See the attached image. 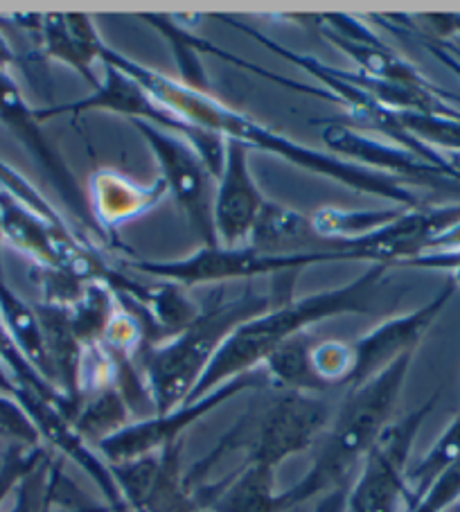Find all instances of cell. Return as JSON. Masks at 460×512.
<instances>
[{"label":"cell","mask_w":460,"mask_h":512,"mask_svg":"<svg viewBox=\"0 0 460 512\" xmlns=\"http://www.w3.org/2000/svg\"><path fill=\"white\" fill-rule=\"evenodd\" d=\"M140 21L152 25L156 32L163 34V39L170 43L176 64L181 68V84L199 93H210L208 79L203 75L199 64V55L194 52L188 41V28H181V23L172 16H140Z\"/></svg>","instance_id":"cell-26"},{"label":"cell","mask_w":460,"mask_h":512,"mask_svg":"<svg viewBox=\"0 0 460 512\" xmlns=\"http://www.w3.org/2000/svg\"><path fill=\"white\" fill-rule=\"evenodd\" d=\"M388 271H391L388 264H373L348 285L303 298L282 300L269 312L242 323L219 348L208 370L201 375L183 404L201 400L203 395L212 393L230 379L260 370L271 352H276L282 343L307 332L316 323L332 319V316L375 312L377 296L384 287Z\"/></svg>","instance_id":"cell-3"},{"label":"cell","mask_w":460,"mask_h":512,"mask_svg":"<svg viewBox=\"0 0 460 512\" xmlns=\"http://www.w3.org/2000/svg\"><path fill=\"white\" fill-rule=\"evenodd\" d=\"M298 273H276L271 276L267 291L246 285L235 298L226 296V289L219 287L212 294V303L199 312L188 328L158 346L147 348L140 361L156 413H170L188 400L219 348L242 323L269 312L282 300L294 298Z\"/></svg>","instance_id":"cell-2"},{"label":"cell","mask_w":460,"mask_h":512,"mask_svg":"<svg viewBox=\"0 0 460 512\" xmlns=\"http://www.w3.org/2000/svg\"><path fill=\"white\" fill-rule=\"evenodd\" d=\"M115 312H118V300L113 291L100 280L88 282L82 298L68 310L70 328H73L77 341L84 348L100 346Z\"/></svg>","instance_id":"cell-23"},{"label":"cell","mask_w":460,"mask_h":512,"mask_svg":"<svg viewBox=\"0 0 460 512\" xmlns=\"http://www.w3.org/2000/svg\"><path fill=\"white\" fill-rule=\"evenodd\" d=\"M131 125L152 149L156 163L161 167V179L167 185V192L181 208L192 231L199 235L203 246H219L215 219H212V203H215V192L210 185L212 176L199 154L194 152V147L181 136L147 125V122L134 120Z\"/></svg>","instance_id":"cell-11"},{"label":"cell","mask_w":460,"mask_h":512,"mask_svg":"<svg viewBox=\"0 0 460 512\" xmlns=\"http://www.w3.org/2000/svg\"><path fill=\"white\" fill-rule=\"evenodd\" d=\"M131 422V409L125 400V395L118 391V386L104 388L93 395H86L79 402L73 427L88 445L97 447L120 429H125Z\"/></svg>","instance_id":"cell-21"},{"label":"cell","mask_w":460,"mask_h":512,"mask_svg":"<svg viewBox=\"0 0 460 512\" xmlns=\"http://www.w3.org/2000/svg\"><path fill=\"white\" fill-rule=\"evenodd\" d=\"M413 355L415 352L404 355L384 373L348 391L330 422V434L314 458V465L296 485L278 492V512H289L312 499H323L327 494L350 492L355 472L364 463L370 447L391 425V416L402 395Z\"/></svg>","instance_id":"cell-4"},{"label":"cell","mask_w":460,"mask_h":512,"mask_svg":"<svg viewBox=\"0 0 460 512\" xmlns=\"http://www.w3.org/2000/svg\"><path fill=\"white\" fill-rule=\"evenodd\" d=\"M264 201L267 199L262 197L249 167V147L237 140H226V163L217 179L215 203H212L219 246L237 249L249 244Z\"/></svg>","instance_id":"cell-15"},{"label":"cell","mask_w":460,"mask_h":512,"mask_svg":"<svg viewBox=\"0 0 460 512\" xmlns=\"http://www.w3.org/2000/svg\"><path fill=\"white\" fill-rule=\"evenodd\" d=\"M100 61L106 66L122 70L131 79H136L158 104H163L167 111H172L174 116L183 118L190 125L215 131L221 138L237 140V143H242L249 149H260V152L285 158L287 163L300 167V170L325 176V179H332L350 190L393 201L397 208H420L418 197L411 192L404 179L350 163L330 152H321V149L300 145L273 127L262 125V122L246 116V113L226 107L215 95L192 91V88L183 86L176 79L156 73V70L138 64V61L122 55V52H115L104 46L100 50Z\"/></svg>","instance_id":"cell-1"},{"label":"cell","mask_w":460,"mask_h":512,"mask_svg":"<svg viewBox=\"0 0 460 512\" xmlns=\"http://www.w3.org/2000/svg\"><path fill=\"white\" fill-rule=\"evenodd\" d=\"M352 260L350 255H327V253H307V255H267L251 249V246H201V249L183 260L154 262V260H125V269L143 273L147 278L167 280L179 287L208 285V282H228V280H255L271 278L276 273L303 271L312 264L321 262H345Z\"/></svg>","instance_id":"cell-7"},{"label":"cell","mask_w":460,"mask_h":512,"mask_svg":"<svg viewBox=\"0 0 460 512\" xmlns=\"http://www.w3.org/2000/svg\"><path fill=\"white\" fill-rule=\"evenodd\" d=\"M456 287V282L449 280L429 303H424L415 312L379 323L375 330H370L364 337L350 341L355 366H352V375L345 391H352V388L370 382L379 373H384L388 366L395 364L397 359L418 350L424 334H427L431 325L438 321L442 310L449 305Z\"/></svg>","instance_id":"cell-13"},{"label":"cell","mask_w":460,"mask_h":512,"mask_svg":"<svg viewBox=\"0 0 460 512\" xmlns=\"http://www.w3.org/2000/svg\"><path fill=\"white\" fill-rule=\"evenodd\" d=\"M0 440L10 445L41 447V436L23 406L12 395L0 393Z\"/></svg>","instance_id":"cell-31"},{"label":"cell","mask_w":460,"mask_h":512,"mask_svg":"<svg viewBox=\"0 0 460 512\" xmlns=\"http://www.w3.org/2000/svg\"><path fill=\"white\" fill-rule=\"evenodd\" d=\"M309 359H312V368L318 382L323 386V391H330V388L336 386L348 388L352 366H355V355H352L350 341H314Z\"/></svg>","instance_id":"cell-27"},{"label":"cell","mask_w":460,"mask_h":512,"mask_svg":"<svg viewBox=\"0 0 460 512\" xmlns=\"http://www.w3.org/2000/svg\"><path fill=\"white\" fill-rule=\"evenodd\" d=\"M167 185L158 176L152 183L140 185L115 170H95L88 179V208L95 226L102 228L104 240H113L122 224L147 215L167 197Z\"/></svg>","instance_id":"cell-17"},{"label":"cell","mask_w":460,"mask_h":512,"mask_svg":"<svg viewBox=\"0 0 460 512\" xmlns=\"http://www.w3.org/2000/svg\"><path fill=\"white\" fill-rule=\"evenodd\" d=\"M267 384L269 379L264 375L262 368L255 370V373L235 377L215 388L212 393L203 395L197 402L181 404L179 409H174L170 413H156V416L129 422V425L125 429H120L118 434L102 440V443L95 447V452L109 465L131 463L138 461V458L154 456L167 447L183 443L185 431L201 422L208 413L217 411L221 404L230 402L233 397L242 395L244 391H258V388Z\"/></svg>","instance_id":"cell-9"},{"label":"cell","mask_w":460,"mask_h":512,"mask_svg":"<svg viewBox=\"0 0 460 512\" xmlns=\"http://www.w3.org/2000/svg\"><path fill=\"white\" fill-rule=\"evenodd\" d=\"M251 249L267 255H307V253H327V255H355L348 251V244L336 240H323L316 233L312 217L298 210L280 206V203L264 201L258 222L253 226L249 237Z\"/></svg>","instance_id":"cell-18"},{"label":"cell","mask_w":460,"mask_h":512,"mask_svg":"<svg viewBox=\"0 0 460 512\" xmlns=\"http://www.w3.org/2000/svg\"><path fill=\"white\" fill-rule=\"evenodd\" d=\"M309 21L318 25V32L332 43V46L345 52L359 66V73L368 77L384 79V82L395 84H411L424 86L431 84L411 61L397 55L393 48L377 37V34L366 28L359 19L345 14H325V16H309Z\"/></svg>","instance_id":"cell-16"},{"label":"cell","mask_w":460,"mask_h":512,"mask_svg":"<svg viewBox=\"0 0 460 512\" xmlns=\"http://www.w3.org/2000/svg\"><path fill=\"white\" fill-rule=\"evenodd\" d=\"M30 276L39 282L43 305L61 307V310H70L82 294L86 291V285L93 280H84L75 276V273L64 271V269H48V267H37Z\"/></svg>","instance_id":"cell-29"},{"label":"cell","mask_w":460,"mask_h":512,"mask_svg":"<svg viewBox=\"0 0 460 512\" xmlns=\"http://www.w3.org/2000/svg\"><path fill=\"white\" fill-rule=\"evenodd\" d=\"M0 233L3 242L28 255L37 267L64 269L84 280L100 282L111 269L95 246L50 224L5 190H0Z\"/></svg>","instance_id":"cell-10"},{"label":"cell","mask_w":460,"mask_h":512,"mask_svg":"<svg viewBox=\"0 0 460 512\" xmlns=\"http://www.w3.org/2000/svg\"><path fill=\"white\" fill-rule=\"evenodd\" d=\"M330 422L332 409L321 397L285 391L255 418L237 422L219 445L194 465L190 474H185V481L194 488L199 476L228 452H242L246 465H267L278 470L287 458L312 447L316 436L330 427Z\"/></svg>","instance_id":"cell-5"},{"label":"cell","mask_w":460,"mask_h":512,"mask_svg":"<svg viewBox=\"0 0 460 512\" xmlns=\"http://www.w3.org/2000/svg\"><path fill=\"white\" fill-rule=\"evenodd\" d=\"M442 156H445V161L451 167V172H454L460 179V152L458 154H442Z\"/></svg>","instance_id":"cell-33"},{"label":"cell","mask_w":460,"mask_h":512,"mask_svg":"<svg viewBox=\"0 0 460 512\" xmlns=\"http://www.w3.org/2000/svg\"><path fill=\"white\" fill-rule=\"evenodd\" d=\"M438 393L404 418L391 422L359 467L352 481L345 512H402L409 499V458L424 420L436 409Z\"/></svg>","instance_id":"cell-8"},{"label":"cell","mask_w":460,"mask_h":512,"mask_svg":"<svg viewBox=\"0 0 460 512\" xmlns=\"http://www.w3.org/2000/svg\"><path fill=\"white\" fill-rule=\"evenodd\" d=\"M312 125H318L323 145L330 149V154L345 158V161L397 176V179H404L406 183L429 185V188H442V185L451 183L460 185L447 172L424 163L422 158L406 152L402 147L364 134V131L352 127L350 122L325 120L312 122Z\"/></svg>","instance_id":"cell-14"},{"label":"cell","mask_w":460,"mask_h":512,"mask_svg":"<svg viewBox=\"0 0 460 512\" xmlns=\"http://www.w3.org/2000/svg\"><path fill=\"white\" fill-rule=\"evenodd\" d=\"M192 497L203 512H278L276 470L242 463L210 485H194Z\"/></svg>","instance_id":"cell-19"},{"label":"cell","mask_w":460,"mask_h":512,"mask_svg":"<svg viewBox=\"0 0 460 512\" xmlns=\"http://www.w3.org/2000/svg\"><path fill=\"white\" fill-rule=\"evenodd\" d=\"M14 64H16L14 50L10 48V43L5 41L3 34H0V70H3V73H10V68Z\"/></svg>","instance_id":"cell-32"},{"label":"cell","mask_w":460,"mask_h":512,"mask_svg":"<svg viewBox=\"0 0 460 512\" xmlns=\"http://www.w3.org/2000/svg\"><path fill=\"white\" fill-rule=\"evenodd\" d=\"M48 458L46 447L10 445L0 458V506Z\"/></svg>","instance_id":"cell-30"},{"label":"cell","mask_w":460,"mask_h":512,"mask_svg":"<svg viewBox=\"0 0 460 512\" xmlns=\"http://www.w3.org/2000/svg\"><path fill=\"white\" fill-rule=\"evenodd\" d=\"M406 208L395 210H341V208H321L312 215V222L316 233L323 240H336L348 244V251L352 253L350 244L364 237L382 231L397 217L404 213ZM355 255V253H352ZM357 258V255H355ZM359 262V260H357Z\"/></svg>","instance_id":"cell-22"},{"label":"cell","mask_w":460,"mask_h":512,"mask_svg":"<svg viewBox=\"0 0 460 512\" xmlns=\"http://www.w3.org/2000/svg\"><path fill=\"white\" fill-rule=\"evenodd\" d=\"M39 39H41L43 55H46L48 59L61 61V64L73 68L75 73L93 88V91L100 86L97 77L93 75V64L82 55V50L77 48V43L73 41V37H70L64 14L43 16Z\"/></svg>","instance_id":"cell-25"},{"label":"cell","mask_w":460,"mask_h":512,"mask_svg":"<svg viewBox=\"0 0 460 512\" xmlns=\"http://www.w3.org/2000/svg\"><path fill=\"white\" fill-rule=\"evenodd\" d=\"M88 111L118 113V116L127 118L129 122L140 120L147 122V125L170 131V134L188 140L194 147V152L199 154L203 165L208 167L212 179L217 181L221 172H224L226 138H221L215 131L190 125V122H185L183 118L174 116V113L167 111L163 104H158L136 79H131L118 68L104 64V79L91 95L70 104H55V107L37 109V118L43 125V122L57 116H79V113Z\"/></svg>","instance_id":"cell-6"},{"label":"cell","mask_w":460,"mask_h":512,"mask_svg":"<svg viewBox=\"0 0 460 512\" xmlns=\"http://www.w3.org/2000/svg\"><path fill=\"white\" fill-rule=\"evenodd\" d=\"M460 461V416L451 420V425L442 431L440 438L431 445V449L424 454L418 465H413L406 476L409 483V499H406V510H409L415 501H418L429 485L438 479V476L449 470L451 465ZM404 510V512H406Z\"/></svg>","instance_id":"cell-24"},{"label":"cell","mask_w":460,"mask_h":512,"mask_svg":"<svg viewBox=\"0 0 460 512\" xmlns=\"http://www.w3.org/2000/svg\"><path fill=\"white\" fill-rule=\"evenodd\" d=\"M312 346V334L303 332L287 343H282L276 352H271V357L262 366L269 384L273 388H280L282 393H323V386L312 368V359H309Z\"/></svg>","instance_id":"cell-20"},{"label":"cell","mask_w":460,"mask_h":512,"mask_svg":"<svg viewBox=\"0 0 460 512\" xmlns=\"http://www.w3.org/2000/svg\"><path fill=\"white\" fill-rule=\"evenodd\" d=\"M0 125H5L7 131L28 149V154L46 172L50 183L59 192V197L73 210V215L82 222V226H86V231H97L86 194L79 190L73 172H70V167L57 152V147L43 134L37 109H32L25 102L19 84L14 82L10 73H3V70H0Z\"/></svg>","instance_id":"cell-12"},{"label":"cell","mask_w":460,"mask_h":512,"mask_svg":"<svg viewBox=\"0 0 460 512\" xmlns=\"http://www.w3.org/2000/svg\"><path fill=\"white\" fill-rule=\"evenodd\" d=\"M0 190L12 194L14 199H19L21 203H25V206H28L30 210H34V213L41 215L43 219H48L50 224H55L57 228H64V231H68V233H75L79 240L91 244V240H88L86 235H82L77 231V228L70 226L66 222V217L61 215L59 210L52 206V203L46 197H43V194L37 188H34V185L28 179H25L23 174L16 172L10 163H5L3 158H0Z\"/></svg>","instance_id":"cell-28"}]
</instances>
